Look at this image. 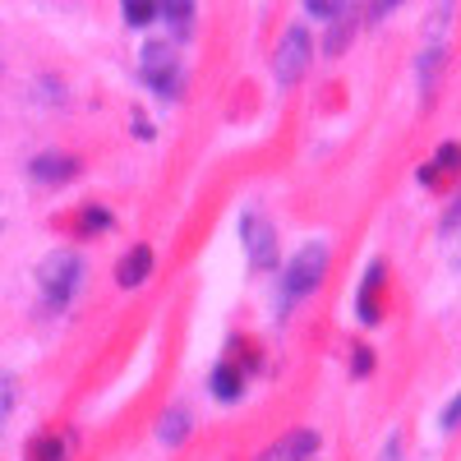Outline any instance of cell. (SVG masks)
I'll return each mask as SVG.
<instances>
[{
	"instance_id": "14",
	"label": "cell",
	"mask_w": 461,
	"mask_h": 461,
	"mask_svg": "<svg viewBox=\"0 0 461 461\" xmlns=\"http://www.w3.org/2000/svg\"><path fill=\"white\" fill-rule=\"evenodd\" d=\"M28 461H65V443L60 438H32Z\"/></svg>"
},
{
	"instance_id": "2",
	"label": "cell",
	"mask_w": 461,
	"mask_h": 461,
	"mask_svg": "<svg viewBox=\"0 0 461 461\" xmlns=\"http://www.w3.org/2000/svg\"><path fill=\"white\" fill-rule=\"evenodd\" d=\"M323 267H328V245L323 240H310L291 258V267H286V300H304L310 291H319Z\"/></svg>"
},
{
	"instance_id": "13",
	"label": "cell",
	"mask_w": 461,
	"mask_h": 461,
	"mask_svg": "<svg viewBox=\"0 0 461 461\" xmlns=\"http://www.w3.org/2000/svg\"><path fill=\"white\" fill-rule=\"evenodd\" d=\"M351 28H356V19H337V28H328V42H323V51L328 56H341L346 51V42H351Z\"/></svg>"
},
{
	"instance_id": "17",
	"label": "cell",
	"mask_w": 461,
	"mask_h": 461,
	"mask_svg": "<svg viewBox=\"0 0 461 461\" xmlns=\"http://www.w3.org/2000/svg\"><path fill=\"white\" fill-rule=\"evenodd\" d=\"M106 226H111V212H106V208H88L84 221H79L84 236H97V230H106Z\"/></svg>"
},
{
	"instance_id": "22",
	"label": "cell",
	"mask_w": 461,
	"mask_h": 461,
	"mask_svg": "<svg viewBox=\"0 0 461 461\" xmlns=\"http://www.w3.org/2000/svg\"><path fill=\"white\" fill-rule=\"evenodd\" d=\"M397 452H402V434L388 438V452H383V461H397Z\"/></svg>"
},
{
	"instance_id": "11",
	"label": "cell",
	"mask_w": 461,
	"mask_h": 461,
	"mask_svg": "<svg viewBox=\"0 0 461 461\" xmlns=\"http://www.w3.org/2000/svg\"><path fill=\"white\" fill-rule=\"evenodd\" d=\"M185 434H189V411H185V406H171V411L162 415V425H158V438H162L167 447H176Z\"/></svg>"
},
{
	"instance_id": "18",
	"label": "cell",
	"mask_w": 461,
	"mask_h": 461,
	"mask_svg": "<svg viewBox=\"0 0 461 461\" xmlns=\"http://www.w3.org/2000/svg\"><path fill=\"white\" fill-rule=\"evenodd\" d=\"M304 10L319 14V19H341V14H346V5H337V0H310Z\"/></svg>"
},
{
	"instance_id": "16",
	"label": "cell",
	"mask_w": 461,
	"mask_h": 461,
	"mask_svg": "<svg viewBox=\"0 0 461 461\" xmlns=\"http://www.w3.org/2000/svg\"><path fill=\"white\" fill-rule=\"evenodd\" d=\"M158 14H167L171 28H189V19H194V5H180V0H171V5H158Z\"/></svg>"
},
{
	"instance_id": "8",
	"label": "cell",
	"mask_w": 461,
	"mask_h": 461,
	"mask_svg": "<svg viewBox=\"0 0 461 461\" xmlns=\"http://www.w3.org/2000/svg\"><path fill=\"white\" fill-rule=\"evenodd\" d=\"M314 452H319V434L300 429V434H286L273 452H263V461H310Z\"/></svg>"
},
{
	"instance_id": "12",
	"label": "cell",
	"mask_w": 461,
	"mask_h": 461,
	"mask_svg": "<svg viewBox=\"0 0 461 461\" xmlns=\"http://www.w3.org/2000/svg\"><path fill=\"white\" fill-rule=\"evenodd\" d=\"M438 167H443V171H456V167H461V143H443V148L434 152V162H429L425 171H420V180H425V185H429Z\"/></svg>"
},
{
	"instance_id": "5",
	"label": "cell",
	"mask_w": 461,
	"mask_h": 461,
	"mask_svg": "<svg viewBox=\"0 0 461 461\" xmlns=\"http://www.w3.org/2000/svg\"><path fill=\"white\" fill-rule=\"evenodd\" d=\"M273 69H277V84H295L300 74L310 69V32H304V28H286Z\"/></svg>"
},
{
	"instance_id": "15",
	"label": "cell",
	"mask_w": 461,
	"mask_h": 461,
	"mask_svg": "<svg viewBox=\"0 0 461 461\" xmlns=\"http://www.w3.org/2000/svg\"><path fill=\"white\" fill-rule=\"evenodd\" d=\"M121 14H125V23H130V28H148L152 19H158V5H143V0H130V5H125Z\"/></svg>"
},
{
	"instance_id": "3",
	"label": "cell",
	"mask_w": 461,
	"mask_h": 461,
	"mask_svg": "<svg viewBox=\"0 0 461 461\" xmlns=\"http://www.w3.org/2000/svg\"><path fill=\"white\" fill-rule=\"evenodd\" d=\"M143 79L158 88L162 97H176L180 93V60L167 42H148L143 47Z\"/></svg>"
},
{
	"instance_id": "1",
	"label": "cell",
	"mask_w": 461,
	"mask_h": 461,
	"mask_svg": "<svg viewBox=\"0 0 461 461\" xmlns=\"http://www.w3.org/2000/svg\"><path fill=\"white\" fill-rule=\"evenodd\" d=\"M79 277H84V263H79V254H74V249H56V254L42 258V267H37V286H42L51 310L69 304V295L79 291Z\"/></svg>"
},
{
	"instance_id": "6",
	"label": "cell",
	"mask_w": 461,
	"mask_h": 461,
	"mask_svg": "<svg viewBox=\"0 0 461 461\" xmlns=\"http://www.w3.org/2000/svg\"><path fill=\"white\" fill-rule=\"evenodd\" d=\"M447 14H452L447 5H443V10H434V19H429V37H425V51H420V65H415V69H420V97H425V102L434 97V84H438V65H443L438 32L447 28Z\"/></svg>"
},
{
	"instance_id": "10",
	"label": "cell",
	"mask_w": 461,
	"mask_h": 461,
	"mask_svg": "<svg viewBox=\"0 0 461 461\" xmlns=\"http://www.w3.org/2000/svg\"><path fill=\"white\" fill-rule=\"evenodd\" d=\"M240 393H245V374L236 365H217L212 369V397L217 402H236Z\"/></svg>"
},
{
	"instance_id": "7",
	"label": "cell",
	"mask_w": 461,
	"mask_h": 461,
	"mask_svg": "<svg viewBox=\"0 0 461 461\" xmlns=\"http://www.w3.org/2000/svg\"><path fill=\"white\" fill-rule=\"evenodd\" d=\"M74 171H79V162L65 158V152H42V158H32V167H28V176H32L37 185H60V180H69Z\"/></svg>"
},
{
	"instance_id": "9",
	"label": "cell",
	"mask_w": 461,
	"mask_h": 461,
	"mask_svg": "<svg viewBox=\"0 0 461 461\" xmlns=\"http://www.w3.org/2000/svg\"><path fill=\"white\" fill-rule=\"evenodd\" d=\"M148 273H152V249H148V245H134V249L121 258V267H115V282H121L125 291H134V286L148 282Z\"/></svg>"
},
{
	"instance_id": "23",
	"label": "cell",
	"mask_w": 461,
	"mask_h": 461,
	"mask_svg": "<svg viewBox=\"0 0 461 461\" xmlns=\"http://www.w3.org/2000/svg\"><path fill=\"white\" fill-rule=\"evenodd\" d=\"M134 134H139V139H152V125L143 121V115H134Z\"/></svg>"
},
{
	"instance_id": "19",
	"label": "cell",
	"mask_w": 461,
	"mask_h": 461,
	"mask_svg": "<svg viewBox=\"0 0 461 461\" xmlns=\"http://www.w3.org/2000/svg\"><path fill=\"white\" fill-rule=\"evenodd\" d=\"M10 406H14V378H10V374H0V425H5Z\"/></svg>"
},
{
	"instance_id": "4",
	"label": "cell",
	"mask_w": 461,
	"mask_h": 461,
	"mask_svg": "<svg viewBox=\"0 0 461 461\" xmlns=\"http://www.w3.org/2000/svg\"><path fill=\"white\" fill-rule=\"evenodd\" d=\"M240 236H245V254L254 267H277V236H273V221L263 212L240 217Z\"/></svg>"
},
{
	"instance_id": "20",
	"label": "cell",
	"mask_w": 461,
	"mask_h": 461,
	"mask_svg": "<svg viewBox=\"0 0 461 461\" xmlns=\"http://www.w3.org/2000/svg\"><path fill=\"white\" fill-rule=\"evenodd\" d=\"M438 425H443V429H456V425H461V397H452V402L443 406V415H438Z\"/></svg>"
},
{
	"instance_id": "21",
	"label": "cell",
	"mask_w": 461,
	"mask_h": 461,
	"mask_svg": "<svg viewBox=\"0 0 461 461\" xmlns=\"http://www.w3.org/2000/svg\"><path fill=\"white\" fill-rule=\"evenodd\" d=\"M374 369V356L365 351V346H356V360H351V374H369Z\"/></svg>"
}]
</instances>
